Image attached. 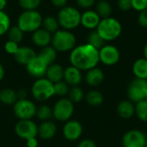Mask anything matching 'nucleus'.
<instances>
[{
    "mask_svg": "<svg viewBox=\"0 0 147 147\" xmlns=\"http://www.w3.org/2000/svg\"><path fill=\"white\" fill-rule=\"evenodd\" d=\"M132 8L137 11H142L147 9V0H132Z\"/></svg>",
    "mask_w": 147,
    "mask_h": 147,
    "instance_id": "obj_38",
    "label": "nucleus"
},
{
    "mask_svg": "<svg viewBox=\"0 0 147 147\" xmlns=\"http://www.w3.org/2000/svg\"><path fill=\"white\" fill-rule=\"evenodd\" d=\"M16 134L25 140L38 136V126L32 120H19L15 126Z\"/></svg>",
    "mask_w": 147,
    "mask_h": 147,
    "instance_id": "obj_9",
    "label": "nucleus"
},
{
    "mask_svg": "<svg viewBox=\"0 0 147 147\" xmlns=\"http://www.w3.org/2000/svg\"><path fill=\"white\" fill-rule=\"evenodd\" d=\"M63 80L71 87L78 86L83 80L82 71L73 65H70L65 69Z\"/></svg>",
    "mask_w": 147,
    "mask_h": 147,
    "instance_id": "obj_15",
    "label": "nucleus"
},
{
    "mask_svg": "<svg viewBox=\"0 0 147 147\" xmlns=\"http://www.w3.org/2000/svg\"><path fill=\"white\" fill-rule=\"evenodd\" d=\"M83 134L82 124L76 120H69L63 127V135L69 141L78 140Z\"/></svg>",
    "mask_w": 147,
    "mask_h": 147,
    "instance_id": "obj_14",
    "label": "nucleus"
},
{
    "mask_svg": "<svg viewBox=\"0 0 147 147\" xmlns=\"http://www.w3.org/2000/svg\"><path fill=\"white\" fill-rule=\"evenodd\" d=\"M87 43L96 48L97 50H100L105 45V40L100 36L96 30H93L89 34L87 37Z\"/></svg>",
    "mask_w": 147,
    "mask_h": 147,
    "instance_id": "obj_29",
    "label": "nucleus"
},
{
    "mask_svg": "<svg viewBox=\"0 0 147 147\" xmlns=\"http://www.w3.org/2000/svg\"><path fill=\"white\" fill-rule=\"evenodd\" d=\"M78 147H96V144L90 139H84L78 143Z\"/></svg>",
    "mask_w": 147,
    "mask_h": 147,
    "instance_id": "obj_42",
    "label": "nucleus"
},
{
    "mask_svg": "<svg viewBox=\"0 0 147 147\" xmlns=\"http://www.w3.org/2000/svg\"><path fill=\"white\" fill-rule=\"evenodd\" d=\"M144 147H147V140H146V143H145V146H144Z\"/></svg>",
    "mask_w": 147,
    "mask_h": 147,
    "instance_id": "obj_49",
    "label": "nucleus"
},
{
    "mask_svg": "<svg viewBox=\"0 0 147 147\" xmlns=\"http://www.w3.org/2000/svg\"><path fill=\"white\" fill-rule=\"evenodd\" d=\"M71 65L81 71H89L96 67L100 62L99 50L88 43L75 47L70 53Z\"/></svg>",
    "mask_w": 147,
    "mask_h": 147,
    "instance_id": "obj_1",
    "label": "nucleus"
},
{
    "mask_svg": "<svg viewBox=\"0 0 147 147\" xmlns=\"http://www.w3.org/2000/svg\"><path fill=\"white\" fill-rule=\"evenodd\" d=\"M41 1H42V0H41Z\"/></svg>",
    "mask_w": 147,
    "mask_h": 147,
    "instance_id": "obj_50",
    "label": "nucleus"
},
{
    "mask_svg": "<svg viewBox=\"0 0 147 147\" xmlns=\"http://www.w3.org/2000/svg\"><path fill=\"white\" fill-rule=\"evenodd\" d=\"M18 100L16 92L9 88H4L0 90V102L5 105H14Z\"/></svg>",
    "mask_w": 147,
    "mask_h": 147,
    "instance_id": "obj_25",
    "label": "nucleus"
},
{
    "mask_svg": "<svg viewBox=\"0 0 147 147\" xmlns=\"http://www.w3.org/2000/svg\"><path fill=\"white\" fill-rule=\"evenodd\" d=\"M133 72L137 78L147 79V59L141 58L133 65Z\"/></svg>",
    "mask_w": 147,
    "mask_h": 147,
    "instance_id": "obj_23",
    "label": "nucleus"
},
{
    "mask_svg": "<svg viewBox=\"0 0 147 147\" xmlns=\"http://www.w3.org/2000/svg\"><path fill=\"white\" fill-rule=\"evenodd\" d=\"M57 133L56 125L51 121H42V123L38 127V136L45 140L53 139Z\"/></svg>",
    "mask_w": 147,
    "mask_h": 147,
    "instance_id": "obj_20",
    "label": "nucleus"
},
{
    "mask_svg": "<svg viewBox=\"0 0 147 147\" xmlns=\"http://www.w3.org/2000/svg\"><path fill=\"white\" fill-rule=\"evenodd\" d=\"M27 146L28 147H37L38 146V140L36 138H32L26 140Z\"/></svg>",
    "mask_w": 147,
    "mask_h": 147,
    "instance_id": "obj_44",
    "label": "nucleus"
},
{
    "mask_svg": "<svg viewBox=\"0 0 147 147\" xmlns=\"http://www.w3.org/2000/svg\"><path fill=\"white\" fill-rule=\"evenodd\" d=\"M104 78L105 76L102 70L96 66L87 71L85 75V81L90 86L96 87L103 82Z\"/></svg>",
    "mask_w": 147,
    "mask_h": 147,
    "instance_id": "obj_21",
    "label": "nucleus"
},
{
    "mask_svg": "<svg viewBox=\"0 0 147 147\" xmlns=\"http://www.w3.org/2000/svg\"><path fill=\"white\" fill-rule=\"evenodd\" d=\"M96 11L101 18L109 17L112 13V6L107 0H99L96 3Z\"/></svg>",
    "mask_w": 147,
    "mask_h": 147,
    "instance_id": "obj_27",
    "label": "nucleus"
},
{
    "mask_svg": "<svg viewBox=\"0 0 147 147\" xmlns=\"http://www.w3.org/2000/svg\"><path fill=\"white\" fill-rule=\"evenodd\" d=\"M35 116L41 121H49L53 117V109L46 104L40 105L36 109Z\"/></svg>",
    "mask_w": 147,
    "mask_h": 147,
    "instance_id": "obj_30",
    "label": "nucleus"
},
{
    "mask_svg": "<svg viewBox=\"0 0 147 147\" xmlns=\"http://www.w3.org/2000/svg\"><path fill=\"white\" fill-rule=\"evenodd\" d=\"M67 1L68 0H51V3L54 7L59 8V9H62V8L66 6Z\"/></svg>",
    "mask_w": 147,
    "mask_h": 147,
    "instance_id": "obj_43",
    "label": "nucleus"
},
{
    "mask_svg": "<svg viewBox=\"0 0 147 147\" xmlns=\"http://www.w3.org/2000/svg\"><path fill=\"white\" fill-rule=\"evenodd\" d=\"M64 71H65V68L61 65L53 63V64L48 65L45 77L49 81H51L53 84H55L57 82L63 80Z\"/></svg>",
    "mask_w": 147,
    "mask_h": 147,
    "instance_id": "obj_22",
    "label": "nucleus"
},
{
    "mask_svg": "<svg viewBox=\"0 0 147 147\" xmlns=\"http://www.w3.org/2000/svg\"><path fill=\"white\" fill-rule=\"evenodd\" d=\"M135 115L140 121L147 123V100L135 103Z\"/></svg>",
    "mask_w": 147,
    "mask_h": 147,
    "instance_id": "obj_31",
    "label": "nucleus"
},
{
    "mask_svg": "<svg viewBox=\"0 0 147 147\" xmlns=\"http://www.w3.org/2000/svg\"><path fill=\"white\" fill-rule=\"evenodd\" d=\"M57 19L59 26H61L63 29L72 30L80 25L81 13L75 7L66 5L59 9Z\"/></svg>",
    "mask_w": 147,
    "mask_h": 147,
    "instance_id": "obj_3",
    "label": "nucleus"
},
{
    "mask_svg": "<svg viewBox=\"0 0 147 147\" xmlns=\"http://www.w3.org/2000/svg\"><path fill=\"white\" fill-rule=\"evenodd\" d=\"M96 0H77L78 5L82 9H90L96 3Z\"/></svg>",
    "mask_w": 147,
    "mask_h": 147,
    "instance_id": "obj_41",
    "label": "nucleus"
},
{
    "mask_svg": "<svg viewBox=\"0 0 147 147\" xmlns=\"http://www.w3.org/2000/svg\"><path fill=\"white\" fill-rule=\"evenodd\" d=\"M145 99L147 100V88L146 89V91H145Z\"/></svg>",
    "mask_w": 147,
    "mask_h": 147,
    "instance_id": "obj_48",
    "label": "nucleus"
},
{
    "mask_svg": "<svg viewBox=\"0 0 147 147\" xmlns=\"http://www.w3.org/2000/svg\"><path fill=\"white\" fill-rule=\"evenodd\" d=\"M53 88H54V94L59 96H65L68 95L70 90L69 85L64 80L53 84Z\"/></svg>",
    "mask_w": 147,
    "mask_h": 147,
    "instance_id": "obj_36",
    "label": "nucleus"
},
{
    "mask_svg": "<svg viewBox=\"0 0 147 147\" xmlns=\"http://www.w3.org/2000/svg\"><path fill=\"white\" fill-rule=\"evenodd\" d=\"M101 19L102 18L96 10L87 9L83 14H81L80 24L87 29L94 30L97 28Z\"/></svg>",
    "mask_w": 147,
    "mask_h": 147,
    "instance_id": "obj_16",
    "label": "nucleus"
},
{
    "mask_svg": "<svg viewBox=\"0 0 147 147\" xmlns=\"http://www.w3.org/2000/svg\"><path fill=\"white\" fill-rule=\"evenodd\" d=\"M19 46H18V43L16 42H14L12 40H7L4 44V50L6 53H8L9 54H12L14 55L17 50L19 49Z\"/></svg>",
    "mask_w": 147,
    "mask_h": 147,
    "instance_id": "obj_37",
    "label": "nucleus"
},
{
    "mask_svg": "<svg viewBox=\"0 0 147 147\" xmlns=\"http://www.w3.org/2000/svg\"><path fill=\"white\" fill-rule=\"evenodd\" d=\"M85 100L90 106L99 107L102 104L104 97L101 91L96 90H92L86 94Z\"/></svg>",
    "mask_w": 147,
    "mask_h": 147,
    "instance_id": "obj_26",
    "label": "nucleus"
},
{
    "mask_svg": "<svg viewBox=\"0 0 147 147\" xmlns=\"http://www.w3.org/2000/svg\"><path fill=\"white\" fill-rule=\"evenodd\" d=\"M10 27V18L9 15L3 10L0 11V36L7 34Z\"/></svg>",
    "mask_w": 147,
    "mask_h": 147,
    "instance_id": "obj_34",
    "label": "nucleus"
},
{
    "mask_svg": "<svg viewBox=\"0 0 147 147\" xmlns=\"http://www.w3.org/2000/svg\"><path fill=\"white\" fill-rule=\"evenodd\" d=\"M147 88V79L135 78L134 79L127 88V97L134 104L145 100V91Z\"/></svg>",
    "mask_w": 147,
    "mask_h": 147,
    "instance_id": "obj_10",
    "label": "nucleus"
},
{
    "mask_svg": "<svg viewBox=\"0 0 147 147\" xmlns=\"http://www.w3.org/2000/svg\"><path fill=\"white\" fill-rule=\"evenodd\" d=\"M37 55L40 57L48 65H50L53 64L57 59V51L52 46H47L42 47Z\"/></svg>",
    "mask_w": 147,
    "mask_h": 147,
    "instance_id": "obj_24",
    "label": "nucleus"
},
{
    "mask_svg": "<svg viewBox=\"0 0 147 147\" xmlns=\"http://www.w3.org/2000/svg\"><path fill=\"white\" fill-rule=\"evenodd\" d=\"M84 97V90L79 86H72L68 92V98L73 102H80Z\"/></svg>",
    "mask_w": 147,
    "mask_h": 147,
    "instance_id": "obj_33",
    "label": "nucleus"
},
{
    "mask_svg": "<svg viewBox=\"0 0 147 147\" xmlns=\"http://www.w3.org/2000/svg\"><path fill=\"white\" fill-rule=\"evenodd\" d=\"M146 140L144 132L138 129H132L125 133L121 142L123 147H144Z\"/></svg>",
    "mask_w": 147,
    "mask_h": 147,
    "instance_id": "obj_12",
    "label": "nucleus"
},
{
    "mask_svg": "<svg viewBox=\"0 0 147 147\" xmlns=\"http://www.w3.org/2000/svg\"><path fill=\"white\" fill-rule=\"evenodd\" d=\"M32 41L39 47H45L51 44L52 42V34L40 28L32 33Z\"/></svg>",
    "mask_w": 147,
    "mask_h": 147,
    "instance_id": "obj_18",
    "label": "nucleus"
},
{
    "mask_svg": "<svg viewBox=\"0 0 147 147\" xmlns=\"http://www.w3.org/2000/svg\"><path fill=\"white\" fill-rule=\"evenodd\" d=\"M138 22L140 26L147 28V9L140 12L138 16Z\"/></svg>",
    "mask_w": 147,
    "mask_h": 147,
    "instance_id": "obj_40",
    "label": "nucleus"
},
{
    "mask_svg": "<svg viewBox=\"0 0 147 147\" xmlns=\"http://www.w3.org/2000/svg\"><path fill=\"white\" fill-rule=\"evenodd\" d=\"M42 26L45 30L49 32L50 34H54L56 31L59 30V22L58 19L53 16H48L43 18L42 20Z\"/></svg>",
    "mask_w": 147,
    "mask_h": 147,
    "instance_id": "obj_28",
    "label": "nucleus"
},
{
    "mask_svg": "<svg viewBox=\"0 0 147 147\" xmlns=\"http://www.w3.org/2000/svg\"><path fill=\"white\" fill-rule=\"evenodd\" d=\"M144 58L147 59V44L144 47Z\"/></svg>",
    "mask_w": 147,
    "mask_h": 147,
    "instance_id": "obj_47",
    "label": "nucleus"
},
{
    "mask_svg": "<svg viewBox=\"0 0 147 147\" xmlns=\"http://www.w3.org/2000/svg\"><path fill=\"white\" fill-rule=\"evenodd\" d=\"M37 54L34 50L29 47H21L17 50V52L13 55L15 60L22 65H27L31 59H33Z\"/></svg>",
    "mask_w": 147,
    "mask_h": 147,
    "instance_id": "obj_19",
    "label": "nucleus"
},
{
    "mask_svg": "<svg viewBox=\"0 0 147 147\" xmlns=\"http://www.w3.org/2000/svg\"><path fill=\"white\" fill-rule=\"evenodd\" d=\"M4 76H5V70H4L3 65L0 63V81L3 79Z\"/></svg>",
    "mask_w": 147,
    "mask_h": 147,
    "instance_id": "obj_45",
    "label": "nucleus"
},
{
    "mask_svg": "<svg viewBox=\"0 0 147 147\" xmlns=\"http://www.w3.org/2000/svg\"><path fill=\"white\" fill-rule=\"evenodd\" d=\"M121 59L119 49L113 45H104L99 50V59L105 65H115Z\"/></svg>",
    "mask_w": 147,
    "mask_h": 147,
    "instance_id": "obj_11",
    "label": "nucleus"
},
{
    "mask_svg": "<svg viewBox=\"0 0 147 147\" xmlns=\"http://www.w3.org/2000/svg\"><path fill=\"white\" fill-rule=\"evenodd\" d=\"M116 112L121 119L129 120L135 115V104L130 100L121 101L116 107Z\"/></svg>",
    "mask_w": 147,
    "mask_h": 147,
    "instance_id": "obj_17",
    "label": "nucleus"
},
{
    "mask_svg": "<svg viewBox=\"0 0 147 147\" xmlns=\"http://www.w3.org/2000/svg\"><path fill=\"white\" fill-rule=\"evenodd\" d=\"M51 44L57 52H69L76 47V37L70 30H58L52 34Z\"/></svg>",
    "mask_w": 147,
    "mask_h": 147,
    "instance_id": "obj_5",
    "label": "nucleus"
},
{
    "mask_svg": "<svg viewBox=\"0 0 147 147\" xmlns=\"http://www.w3.org/2000/svg\"><path fill=\"white\" fill-rule=\"evenodd\" d=\"M96 30L105 41H111L121 35L122 26L117 19L109 16L102 18Z\"/></svg>",
    "mask_w": 147,
    "mask_h": 147,
    "instance_id": "obj_2",
    "label": "nucleus"
},
{
    "mask_svg": "<svg viewBox=\"0 0 147 147\" xmlns=\"http://www.w3.org/2000/svg\"><path fill=\"white\" fill-rule=\"evenodd\" d=\"M41 0H18L19 6L24 10H36Z\"/></svg>",
    "mask_w": 147,
    "mask_h": 147,
    "instance_id": "obj_35",
    "label": "nucleus"
},
{
    "mask_svg": "<svg viewBox=\"0 0 147 147\" xmlns=\"http://www.w3.org/2000/svg\"><path fill=\"white\" fill-rule=\"evenodd\" d=\"M7 4V0H0V11L3 10Z\"/></svg>",
    "mask_w": 147,
    "mask_h": 147,
    "instance_id": "obj_46",
    "label": "nucleus"
},
{
    "mask_svg": "<svg viewBox=\"0 0 147 147\" xmlns=\"http://www.w3.org/2000/svg\"><path fill=\"white\" fill-rule=\"evenodd\" d=\"M33 97L39 102H45L55 96L53 84L47 78H38L34 81L31 88Z\"/></svg>",
    "mask_w": 147,
    "mask_h": 147,
    "instance_id": "obj_6",
    "label": "nucleus"
},
{
    "mask_svg": "<svg viewBox=\"0 0 147 147\" xmlns=\"http://www.w3.org/2000/svg\"><path fill=\"white\" fill-rule=\"evenodd\" d=\"M7 34H8L9 40H12V41L16 42L18 44L22 40L23 35H24V32L17 25L11 26Z\"/></svg>",
    "mask_w": 147,
    "mask_h": 147,
    "instance_id": "obj_32",
    "label": "nucleus"
},
{
    "mask_svg": "<svg viewBox=\"0 0 147 147\" xmlns=\"http://www.w3.org/2000/svg\"><path fill=\"white\" fill-rule=\"evenodd\" d=\"M117 3L122 11H127L132 9V0H118Z\"/></svg>",
    "mask_w": 147,
    "mask_h": 147,
    "instance_id": "obj_39",
    "label": "nucleus"
},
{
    "mask_svg": "<svg viewBox=\"0 0 147 147\" xmlns=\"http://www.w3.org/2000/svg\"><path fill=\"white\" fill-rule=\"evenodd\" d=\"M74 109V103L69 98H61L55 102L53 108V117L59 121L66 122L71 120Z\"/></svg>",
    "mask_w": 147,
    "mask_h": 147,
    "instance_id": "obj_7",
    "label": "nucleus"
},
{
    "mask_svg": "<svg viewBox=\"0 0 147 147\" xmlns=\"http://www.w3.org/2000/svg\"><path fill=\"white\" fill-rule=\"evenodd\" d=\"M42 16L37 10H24L18 16L17 26L24 33H33L42 25Z\"/></svg>",
    "mask_w": 147,
    "mask_h": 147,
    "instance_id": "obj_4",
    "label": "nucleus"
},
{
    "mask_svg": "<svg viewBox=\"0 0 147 147\" xmlns=\"http://www.w3.org/2000/svg\"><path fill=\"white\" fill-rule=\"evenodd\" d=\"M47 67L48 65L38 55L31 59L30 62L26 65V69L28 74L36 79L44 78L46 76Z\"/></svg>",
    "mask_w": 147,
    "mask_h": 147,
    "instance_id": "obj_13",
    "label": "nucleus"
},
{
    "mask_svg": "<svg viewBox=\"0 0 147 147\" xmlns=\"http://www.w3.org/2000/svg\"><path fill=\"white\" fill-rule=\"evenodd\" d=\"M36 109L34 102L27 98L18 99L13 105L14 114L19 120H32L35 116Z\"/></svg>",
    "mask_w": 147,
    "mask_h": 147,
    "instance_id": "obj_8",
    "label": "nucleus"
}]
</instances>
